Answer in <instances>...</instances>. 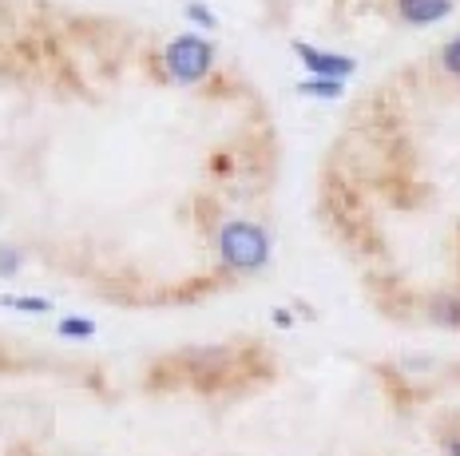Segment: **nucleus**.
I'll return each instance as SVG.
<instances>
[{"label":"nucleus","instance_id":"obj_1","mask_svg":"<svg viewBox=\"0 0 460 456\" xmlns=\"http://www.w3.org/2000/svg\"><path fill=\"white\" fill-rule=\"evenodd\" d=\"M270 234H266L262 223L254 218H230V223L218 226L215 234V250L218 262L226 266L230 274H258L270 262Z\"/></svg>","mask_w":460,"mask_h":456},{"label":"nucleus","instance_id":"obj_2","mask_svg":"<svg viewBox=\"0 0 460 456\" xmlns=\"http://www.w3.org/2000/svg\"><path fill=\"white\" fill-rule=\"evenodd\" d=\"M215 60H218V48L207 36H195V32L175 36V40L163 48V72L175 83H203L207 75L215 72Z\"/></svg>","mask_w":460,"mask_h":456},{"label":"nucleus","instance_id":"obj_3","mask_svg":"<svg viewBox=\"0 0 460 456\" xmlns=\"http://www.w3.org/2000/svg\"><path fill=\"white\" fill-rule=\"evenodd\" d=\"M290 48L302 60V68L310 75H318V80H341L345 83L353 72H358V60L345 52H330V48H318V44H305V40H294Z\"/></svg>","mask_w":460,"mask_h":456},{"label":"nucleus","instance_id":"obj_4","mask_svg":"<svg viewBox=\"0 0 460 456\" xmlns=\"http://www.w3.org/2000/svg\"><path fill=\"white\" fill-rule=\"evenodd\" d=\"M393 8H397L401 24L409 28H429V24H440L453 16L456 0H393Z\"/></svg>","mask_w":460,"mask_h":456},{"label":"nucleus","instance_id":"obj_5","mask_svg":"<svg viewBox=\"0 0 460 456\" xmlns=\"http://www.w3.org/2000/svg\"><path fill=\"white\" fill-rule=\"evenodd\" d=\"M425 318L445 329H460V294H453V290L433 294V298L425 302Z\"/></svg>","mask_w":460,"mask_h":456},{"label":"nucleus","instance_id":"obj_6","mask_svg":"<svg viewBox=\"0 0 460 456\" xmlns=\"http://www.w3.org/2000/svg\"><path fill=\"white\" fill-rule=\"evenodd\" d=\"M298 96L310 100H341L345 96V83L341 80H318V75H305L298 83Z\"/></svg>","mask_w":460,"mask_h":456},{"label":"nucleus","instance_id":"obj_7","mask_svg":"<svg viewBox=\"0 0 460 456\" xmlns=\"http://www.w3.org/2000/svg\"><path fill=\"white\" fill-rule=\"evenodd\" d=\"M437 64H440V72H445L448 80L460 83V32L448 36V40L437 48Z\"/></svg>","mask_w":460,"mask_h":456},{"label":"nucleus","instance_id":"obj_8","mask_svg":"<svg viewBox=\"0 0 460 456\" xmlns=\"http://www.w3.org/2000/svg\"><path fill=\"white\" fill-rule=\"evenodd\" d=\"M183 16H187L190 24L203 28V32H215V28H218V13H215L210 4H203V0H187V4H183Z\"/></svg>","mask_w":460,"mask_h":456},{"label":"nucleus","instance_id":"obj_9","mask_svg":"<svg viewBox=\"0 0 460 456\" xmlns=\"http://www.w3.org/2000/svg\"><path fill=\"white\" fill-rule=\"evenodd\" d=\"M56 334L68 341H88V338H95V321L92 318H60Z\"/></svg>","mask_w":460,"mask_h":456},{"label":"nucleus","instance_id":"obj_10","mask_svg":"<svg viewBox=\"0 0 460 456\" xmlns=\"http://www.w3.org/2000/svg\"><path fill=\"white\" fill-rule=\"evenodd\" d=\"M4 302L8 310H21V313H52V302L48 298H28V294H4Z\"/></svg>","mask_w":460,"mask_h":456},{"label":"nucleus","instance_id":"obj_11","mask_svg":"<svg viewBox=\"0 0 460 456\" xmlns=\"http://www.w3.org/2000/svg\"><path fill=\"white\" fill-rule=\"evenodd\" d=\"M21 266H24V254L16 250V246L0 242V278H16V274H21Z\"/></svg>","mask_w":460,"mask_h":456},{"label":"nucleus","instance_id":"obj_12","mask_svg":"<svg viewBox=\"0 0 460 456\" xmlns=\"http://www.w3.org/2000/svg\"><path fill=\"white\" fill-rule=\"evenodd\" d=\"M440 452H445V456H460V433L440 436Z\"/></svg>","mask_w":460,"mask_h":456},{"label":"nucleus","instance_id":"obj_13","mask_svg":"<svg viewBox=\"0 0 460 456\" xmlns=\"http://www.w3.org/2000/svg\"><path fill=\"white\" fill-rule=\"evenodd\" d=\"M270 318H274V326H282V329H290V326H294V313H290V310H274Z\"/></svg>","mask_w":460,"mask_h":456}]
</instances>
